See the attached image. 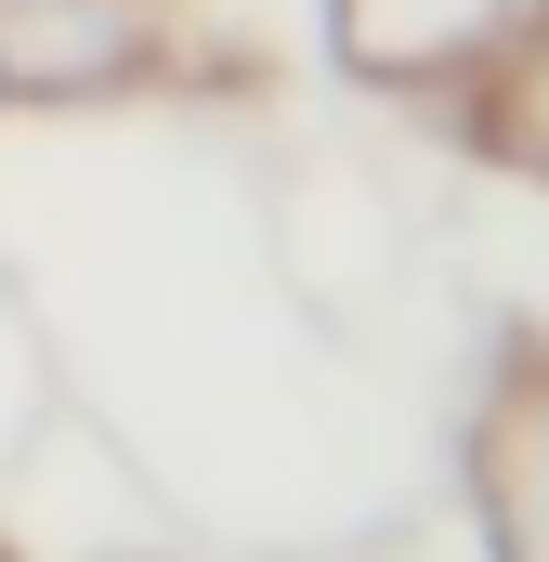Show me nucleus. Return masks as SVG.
I'll return each instance as SVG.
<instances>
[{
    "mask_svg": "<svg viewBox=\"0 0 549 562\" xmlns=\"http://www.w3.org/2000/svg\"><path fill=\"white\" fill-rule=\"evenodd\" d=\"M484 537L497 562H549V406H511L484 445Z\"/></svg>",
    "mask_w": 549,
    "mask_h": 562,
    "instance_id": "1",
    "label": "nucleus"
},
{
    "mask_svg": "<svg viewBox=\"0 0 549 562\" xmlns=\"http://www.w3.org/2000/svg\"><path fill=\"white\" fill-rule=\"evenodd\" d=\"M537 144H549V119H537Z\"/></svg>",
    "mask_w": 549,
    "mask_h": 562,
    "instance_id": "2",
    "label": "nucleus"
}]
</instances>
